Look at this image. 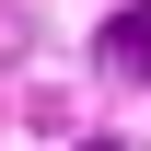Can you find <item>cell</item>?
<instances>
[{
    "label": "cell",
    "instance_id": "6da1fadb",
    "mask_svg": "<svg viewBox=\"0 0 151 151\" xmlns=\"http://www.w3.org/2000/svg\"><path fill=\"white\" fill-rule=\"evenodd\" d=\"M105 58H116L128 81H151V0H128V12L105 23Z\"/></svg>",
    "mask_w": 151,
    "mask_h": 151
},
{
    "label": "cell",
    "instance_id": "7a4b0ae2",
    "mask_svg": "<svg viewBox=\"0 0 151 151\" xmlns=\"http://www.w3.org/2000/svg\"><path fill=\"white\" fill-rule=\"evenodd\" d=\"M81 151H116V139H81Z\"/></svg>",
    "mask_w": 151,
    "mask_h": 151
}]
</instances>
